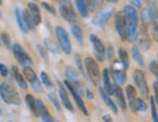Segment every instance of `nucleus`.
<instances>
[{
    "label": "nucleus",
    "instance_id": "obj_38",
    "mask_svg": "<svg viewBox=\"0 0 158 122\" xmlns=\"http://www.w3.org/2000/svg\"><path fill=\"white\" fill-rule=\"evenodd\" d=\"M49 99L51 100L52 103L54 105V107L56 108L57 111H60V105H59V101L57 99V97L56 96V94L54 93H50L49 94Z\"/></svg>",
    "mask_w": 158,
    "mask_h": 122
},
{
    "label": "nucleus",
    "instance_id": "obj_8",
    "mask_svg": "<svg viewBox=\"0 0 158 122\" xmlns=\"http://www.w3.org/2000/svg\"><path fill=\"white\" fill-rule=\"evenodd\" d=\"M112 76L116 84H123L126 81L127 76L124 67L118 60L114 61V63L112 67Z\"/></svg>",
    "mask_w": 158,
    "mask_h": 122
},
{
    "label": "nucleus",
    "instance_id": "obj_3",
    "mask_svg": "<svg viewBox=\"0 0 158 122\" xmlns=\"http://www.w3.org/2000/svg\"><path fill=\"white\" fill-rule=\"evenodd\" d=\"M59 2V12L62 18L66 22L71 24H78L79 19L77 14L74 10V6L70 0H58Z\"/></svg>",
    "mask_w": 158,
    "mask_h": 122
},
{
    "label": "nucleus",
    "instance_id": "obj_22",
    "mask_svg": "<svg viewBox=\"0 0 158 122\" xmlns=\"http://www.w3.org/2000/svg\"><path fill=\"white\" fill-rule=\"evenodd\" d=\"M12 73H13L14 78L16 79L19 86L22 88V89H26V88H27V83H26L25 79H23V77L22 76V74L19 73V71L17 66H13L12 67Z\"/></svg>",
    "mask_w": 158,
    "mask_h": 122
},
{
    "label": "nucleus",
    "instance_id": "obj_4",
    "mask_svg": "<svg viewBox=\"0 0 158 122\" xmlns=\"http://www.w3.org/2000/svg\"><path fill=\"white\" fill-rule=\"evenodd\" d=\"M85 65L86 72L90 79L92 80V83L95 85H98L100 81V70L97 62L91 57H86L85 59Z\"/></svg>",
    "mask_w": 158,
    "mask_h": 122
},
{
    "label": "nucleus",
    "instance_id": "obj_19",
    "mask_svg": "<svg viewBox=\"0 0 158 122\" xmlns=\"http://www.w3.org/2000/svg\"><path fill=\"white\" fill-rule=\"evenodd\" d=\"M141 18L142 22L145 26H148L149 24H152L155 22V18L154 15L150 8H143L141 12Z\"/></svg>",
    "mask_w": 158,
    "mask_h": 122
},
{
    "label": "nucleus",
    "instance_id": "obj_39",
    "mask_svg": "<svg viewBox=\"0 0 158 122\" xmlns=\"http://www.w3.org/2000/svg\"><path fill=\"white\" fill-rule=\"evenodd\" d=\"M149 70H150V72L152 73V75H154V76L158 79V62H156V61H152V62H150Z\"/></svg>",
    "mask_w": 158,
    "mask_h": 122
},
{
    "label": "nucleus",
    "instance_id": "obj_36",
    "mask_svg": "<svg viewBox=\"0 0 158 122\" xmlns=\"http://www.w3.org/2000/svg\"><path fill=\"white\" fill-rule=\"evenodd\" d=\"M41 79H42L43 83H44L47 87L51 88V87L52 86V81H51L49 76H48V75H47L45 72H42V73H41Z\"/></svg>",
    "mask_w": 158,
    "mask_h": 122
},
{
    "label": "nucleus",
    "instance_id": "obj_51",
    "mask_svg": "<svg viewBox=\"0 0 158 122\" xmlns=\"http://www.w3.org/2000/svg\"><path fill=\"white\" fill-rule=\"evenodd\" d=\"M107 1L110 2V3H118V0H107Z\"/></svg>",
    "mask_w": 158,
    "mask_h": 122
},
{
    "label": "nucleus",
    "instance_id": "obj_33",
    "mask_svg": "<svg viewBox=\"0 0 158 122\" xmlns=\"http://www.w3.org/2000/svg\"><path fill=\"white\" fill-rule=\"evenodd\" d=\"M44 45H45V47H46V49L47 50H49L50 51H52V52H54V53H58V47H57V46L54 44L52 41H51L50 39H45V41H44Z\"/></svg>",
    "mask_w": 158,
    "mask_h": 122
},
{
    "label": "nucleus",
    "instance_id": "obj_6",
    "mask_svg": "<svg viewBox=\"0 0 158 122\" xmlns=\"http://www.w3.org/2000/svg\"><path fill=\"white\" fill-rule=\"evenodd\" d=\"M133 78H134V81H135L137 87H138L141 95L143 97L148 98V83H147L146 77H145V74L143 73V71L137 69L133 73Z\"/></svg>",
    "mask_w": 158,
    "mask_h": 122
},
{
    "label": "nucleus",
    "instance_id": "obj_16",
    "mask_svg": "<svg viewBox=\"0 0 158 122\" xmlns=\"http://www.w3.org/2000/svg\"><path fill=\"white\" fill-rule=\"evenodd\" d=\"M113 94H114L116 101H118V103L119 107L121 108V110L123 112H125L127 108V104H126V101L124 98V94H123L121 87L118 84L113 85Z\"/></svg>",
    "mask_w": 158,
    "mask_h": 122
},
{
    "label": "nucleus",
    "instance_id": "obj_26",
    "mask_svg": "<svg viewBox=\"0 0 158 122\" xmlns=\"http://www.w3.org/2000/svg\"><path fill=\"white\" fill-rule=\"evenodd\" d=\"M103 83H104V89L109 94H113V85L111 83V79H110V73L108 69L103 70Z\"/></svg>",
    "mask_w": 158,
    "mask_h": 122
},
{
    "label": "nucleus",
    "instance_id": "obj_52",
    "mask_svg": "<svg viewBox=\"0 0 158 122\" xmlns=\"http://www.w3.org/2000/svg\"><path fill=\"white\" fill-rule=\"evenodd\" d=\"M2 4V0H0V5H1Z\"/></svg>",
    "mask_w": 158,
    "mask_h": 122
},
{
    "label": "nucleus",
    "instance_id": "obj_48",
    "mask_svg": "<svg viewBox=\"0 0 158 122\" xmlns=\"http://www.w3.org/2000/svg\"><path fill=\"white\" fill-rule=\"evenodd\" d=\"M107 54H108V58L111 59L112 56H113V54H114V49L112 47H109V49L107 51Z\"/></svg>",
    "mask_w": 158,
    "mask_h": 122
},
{
    "label": "nucleus",
    "instance_id": "obj_43",
    "mask_svg": "<svg viewBox=\"0 0 158 122\" xmlns=\"http://www.w3.org/2000/svg\"><path fill=\"white\" fill-rule=\"evenodd\" d=\"M152 38L158 42V23L153 22L152 26Z\"/></svg>",
    "mask_w": 158,
    "mask_h": 122
},
{
    "label": "nucleus",
    "instance_id": "obj_20",
    "mask_svg": "<svg viewBox=\"0 0 158 122\" xmlns=\"http://www.w3.org/2000/svg\"><path fill=\"white\" fill-rule=\"evenodd\" d=\"M27 6H28V11L33 18V22L35 23V26L40 24L41 20H42V18H41V13H40L39 7L33 2H29Z\"/></svg>",
    "mask_w": 158,
    "mask_h": 122
},
{
    "label": "nucleus",
    "instance_id": "obj_50",
    "mask_svg": "<svg viewBox=\"0 0 158 122\" xmlns=\"http://www.w3.org/2000/svg\"><path fill=\"white\" fill-rule=\"evenodd\" d=\"M86 97L88 98V99H92L93 98V94H92V92L89 90V89H87L86 90Z\"/></svg>",
    "mask_w": 158,
    "mask_h": 122
},
{
    "label": "nucleus",
    "instance_id": "obj_21",
    "mask_svg": "<svg viewBox=\"0 0 158 122\" xmlns=\"http://www.w3.org/2000/svg\"><path fill=\"white\" fill-rule=\"evenodd\" d=\"M99 92H100V95H101V97L103 99V101L105 102V104L111 108L112 112L114 113H118V108H116V105L114 102L112 100V98L110 97V95L105 91L104 88H99Z\"/></svg>",
    "mask_w": 158,
    "mask_h": 122
},
{
    "label": "nucleus",
    "instance_id": "obj_37",
    "mask_svg": "<svg viewBox=\"0 0 158 122\" xmlns=\"http://www.w3.org/2000/svg\"><path fill=\"white\" fill-rule=\"evenodd\" d=\"M30 84H31L32 88L35 91H37V92H42L43 91V86H42V84H41V81L39 80L38 78L34 80L33 83H31Z\"/></svg>",
    "mask_w": 158,
    "mask_h": 122
},
{
    "label": "nucleus",
    "instance_id": "obj_46",
    "mask_svg": "<svg viewBox=\"0 0 158 122\" xmlns=\"http://www.w3.org/2000/svg\"><path fill=\"white\" fill-rule=\"evenodd\" d=\"M129 2L136 8H141L143 6V0H129Z\"/></svg>",
    "mask_w": 158,
    "mask_h": 122
},
{
    "label": "nucleus",
    "instance_id": "obj_49",
    "mask_svg": "<svg viewBox=\"0 0 158 122\" xmlns=\"http://www.w3.org/2000/svg\"><path fill=\"white\" fill-rule=\"evenodd\" d=\"M103 122H113V119L111 117V115H109V114H106L103 116Z\"/></svg>",
    "mask_w": 158,
    "mask_h": 122
},
{
    "label": "nucleus",
    "instance_id": "obj_7",
    "mask_svg": "<svg viewBox=\"0 0 158 122\" xmlns=\"http://www.w3.org/2000/svg\"><path fill=\"white\" fill-rule=\"evenodd\" d=\"M13 52H14V55H15L17 61L20 65H23V67L32 65V59L30 58V56L28 55V54H27V52L24 51V49L22 45H19V44L14 45L13 46Z\"/></svg>",
    "mask_w": 158,
    "mask_h": 122
},
{
    "label": "nucleus",
    "instance_id": "obj_28",
    "mask_svg": "<svg viewBox=\"0 0 158 122\" xmlns=\"http://www.w3.org/2000/svg\"><path fill=\"white\" fill-rule=\"evenodd\" d=\"M131 53H132V56L134 58V60L136 61V63L140 65L141 67H143L145 66V61H143V55L140 51V49L137 46H134L132 47V50H131Z\"/></svg>",
    "mask_w": 158,
    "mask_h": 122
},
{
    "label": "nucleus",
    "instance_id": "obj_2",
    "mask_svg": "<svg viewBox=\"0 0 158 122\" xmlns=\"http://www.w3.org/2000/svg\"><path fill=\"white\" fill-rule=\"evenodd\" d=\"M0 96L6 104L9 105H19L22 101L15 87L7 83H2L0 84Z\"/></svg>",
    "mask_w": 158,
    "mask_h": 122
},
{
    "label": "nucleus",
    "instance_id": "obj_5",
    "mask_svg": "<svg viewBox=\"0 0 158 122\" xmlns=\"http://www.w3.org/2000/svg\"><path fill=\"white\" fill-rule=\"evenodd\" d=\"M56 37L58 40V43L60 46V49L64 51L66 54H70L72 51V47H71V42L66 30L61 26H56Z\"/></svg>",
    "mask_w": 158,
    "mask_h": 122
},
{
    "label": "nucleus",
    "instance_id": "obj_44",
    "mask_svg": "<svg viewBox=\"0 0 158 122\" xmlns=\"http://www.w3.org/2000/svg\"><path fill=\"white\" fill-rule=\"evenodd\" d=\"M8 68H7L4 64H1L0 63V75H1L2 77H7L8 76Z\"/></svg>",
    "mask_w": 158,
    "mask_h": 122
},
{
    "label": "nucleus",
    "instance_id": "obj_45",
    "mask_svg": "<svg viewBox=\"0 0 158 122\" xmlns=\"http://www.w3.org/2000/svg\"><path fill=\"white\" fill-rule=\"evenodd\" d=\"M37 47H38V51H39V52L41 54V56H42L45 60H48V53H47V51L45 50V47H41V46H38Z\"/></svg>",
    "mask_w": 158,
    "mask_h": 122
},
{
    "label": "nucleus",
    "instance_id": "obj_14",
    "mask_svg": "<svg viewBox=\"0 0 158 122\" xmlns=\"http://www.w3.org/2000/svg\"><path fill=\"white\" fill-rule=\"evenodd\" d=\"M137 39H138L139 42V47L140 49L143 51H147L152 45V41L148 34L147 28L145 25H143L140 29V32H138V35H137Z\"/></svg>",
    "mask_w": 158,
    "mask_h": 122
},
{
    "label": "nucleus",
    "instance_id": "obj_41",
    "mask_svg": "<svg viewBox=\"0 0 158 122\" xmlns=\"http://www.w3.org/2000/svg\"><path fill=\"white\" fill-rule=\"evenodd\" d=\"M98 0H86V4H87V8L89 11H94L96 9L98 4Z\"/></svg>",
    "mask_w": 158,
    "mask_h": 122
},
{
    "label": "nucleus",
    "instance_id": "obj_54",
    "mask_svg": "<svg viewBox=\"0 0 158 122\" xmlns=\"http://www.w3.org/2000/svg\"><path fill=\"white\" fill-rule=\"evenodd\" d=\"M56 122H58V121H56Z\"/></svg>",
    "mask_w": 158,
    "mask_h": 122
},
{
    "label": "nucleus",
    "instance_id": "obj_12",
    "mask_svg": "<svg viewBox=\"0 0 158 122\" xmlns=\"http://www.w3.org/2000/svg\"><path fill=\"white\" fill-rule=\"evenodd\" d=\"M65 74L68 78V80L73 84V86L75 87V89L77 90V92L81 95L82 94V88L81 87V83H80V79H79V75L77 73V71L74 69L72 66H67L65 69Z\"/></svg>",
    "mask_w": 158,
    "mask_h": 122
},
{
    "label": "nucleus",
    "instance_id": "obj_53",
    "mask_svg": "<svg viewBox=\"0 0 158 122\" xmlns=\"http://www.w3.org/2000/svg\"><path fill=\"white\" fill-rule=\"evenodd\" d=\"M1 113H2V112H1V110H0V114H1Z\"/></svg>",
    "mask_w": 158,
    "mask_h": 122
},
{
    "label": "nucleus",
    "instance_id": "obj_18",
    "mask_svg": "<svg viewBox=\"0 0 158 122\" xmlns=\"http://www.w3.org/2000/svg\"><path fill=\"white\" fill-rule=\"evenodd\" d=\"M126 95H127V100H128V105L130 110L133 112H136L135 110V102L137 99V91L133 85H127L126 86Z\"/></svg>",
    "mask_w": 158,
    "mask_h": 122
},
{
    "label": "nucleus",
    "instance_id": "obj_9",
    "mask_svg": "<svg viewBox=\"0 0 158 122\" xmlns=\"http://www.w3.org/2000/svg\"><path fill=\"white\" fill-rule=\"evenodd\" d=\"M89 39H90V42L92 43L96 58L99 61H104L106 58V47L104 44L97 36L93 35V34L89 36Z\"/></svg>",
    "mask_w": 158,
    "mask_h": 122
},
{
    "label": "nucleus",
    "instance_id": "obj_11",
    "mask_svg": "<svg viewBox=\"0 0 158 122\" xmlns=\"http://www.w3.org/2000/svg\"><path fill=\"white\" fill-rule=\"evenodd\" d=\"M113 8L112 7H108V8L104 9L103 11H101L100 13H98L97 15L94 17V18L92 19V23L95 26H98V27H103L108 20L110 19V18L112 17L113 15Z\"/></svg>",
    "mask_w": 158,
    "mask_h": 122
},
{
    "label": "nucleus",
    "instance_id": "obj_40",
    "mask_svg": "<svg viewBox=\"0 0 158 122\" xmlns=\"http://www.w3.org/2000/svg\"><path fill=\"white\" fill-rule=\"evenodd\" d=\"M74 60H75V63H76V65L78 66L79 68V71L81 73H82L85 75V71H84V68H82V63H81V59L80 57L79 54H75V56H74Z\"/></svg>",
    "mask_w": 158,
    "mask_h": 122
},
{
    "label": "nucleus",
    "instance_id": "obj_31",
    "mask_svg": "<svg viewBox=\"0 0 158 122\" xmlns=\"http://www.w3.org/2000/svg\"><path fill=\"white\" fill-rule=\"evenodd\" d=\"M23 18H24V22L25 23L27 24L29 29H32L34 26H35V23L33 22V18L30 15V13L28 11V9H25L23 11Z\"/></svg>",
    "mask_w": 158,
    "mask_h": 122
},
{
    "label": "nucleus",
    "instance_id": "obj_15",
    "mask_svg": "<svg viewBox=\"0 0 158 122\" xmlns=\"http://www.w3.org/2000/svg\"><path fill=\"white\" fill-rule=\"evenodd\" d=\"M57 84H58V91H59V96H60L61 102H62V104L64 105V107L67 108V110L73 112L74 108H73V105L71 103L69 97H68L67 90H66L65 86L62 83H61L60 81H58V80H57Z\"/></svg>",
    "mask_w": 158,
    "mask_h": 122
},
{
    "label": "nucleus",
    "instance_id": "obj_1",
    "mask_svg": "<svg viewBox=\"0 0 158 122\" xmlns=\"http://www.w3.org/2000/svg\"><path fill=\"white\" fill-rule=\"evenodd\" d=\"M122 14L124 15L127 24V39L129 42H134L138 35V15L137 11L132 6H125Z\"/></svg>",
    "mask_w": 158,
    "mask_h": 122
},
{
    "label": "nucleus",
    "instance_id": "obj_25",
    "mask_svg": "<svg viewBox=\"0 0 158 122\" xmlns=\"http://www.w3.org/2000/svg\"><path fill=\"white\" fill-rule=\"evenodd\" d=\"M25 102L28 108H30V111L34 113V115L39 116V112H38V108H37V100L34 98L31 94H26L25 96Z\"/></svg>",
    "mask_w": 158,
    "mask_h": 122
},
{
    "label": "nucleus",
    "instance_id": "obj_34",
    "mask_svg": "<svg viewBox=\"0 0 158 122\" xmlns=\"http://www.w3.org/2000/svg\"><path fill=\"white\" fill-rule=\"evenodd\" d=\"M150 107H152V117L153 122H158V113L155 106V101L153 97H150Z\"/></svg>",
    "mask_w": 158,
    "mask_h": 122
},
{
    "label": "nucleus",
    "instance_id": "obj_29",
    "mask_svg": "<svg viewBox=\"0 0 158 122\" xmlns=\"http://www.w3.org/2000/svg\"><path fill=\"white\" fill-rule=\"evenodd\" d=\"M23 75H24V78L28 80L30 83H33V81L37 79L36 73L31 68V66H26L23 68Z\"/></svg>",
    "mask_w": 158,
    "mask_h": 122
},
{
    "label": "nucleus",
    "instance_id": "obj_24",
    "mask_svg": "<svg viewBox=\"0 0 158 122\" xmlns=\"http://www.w3.org/2000/svg\"><path fill=\"white\" fill-rule=\"evenodd\" d=\"M16 18H17V22L19 24V27L20 28L23 33H28L29 31V28L27 24L25 23L24 22V18H23V12L20 11L19 8L16 9Z\"/></svg>",
    "mask_w": 158,
    "mask_h": 122
},
{
    "label": "nucleus",
    "instance_id": "obj_23",
    "mask_svg": "<svg viewBox=\"0 0 158 122\" xmlns=\"http://www.w3.org/2000/svg\"><path fill=\"white\" fill-rule=\"evenodd\" d=\"M75 3H76L77 9L80 13V15L82 18H88L89 16V10L87 8V4H86V0H75Z\"/></svg>",
    "mask_w": 158,
    "mask_h": 122
},
{
    "label": "nucleus",
    "instance_id": "obj_17",
    "mask_svg": "<svg viewBox=\"0 0 158 122\" xmlns=\"http://www.w3.org/2000/svg\"><path fill=\"white\" fill-rule=\"evenodd\" d=\"M37 108H38L39 116L42 117L43 122H56V120L52 118L49 111H48L46 105L41 100H37Z\"/></svg>",
    "mask_w": 158,
    "mask_h": 122
},
{
    "label": "nucleus",
    "instance_id": "obj_30",
    "mask_svg": "<svg viewBox=\"0 0 158 122\" xmlns=\"http://www.w3.org/2000/svg\"><path fill=\"white\" fill-rule=\"evenodd\" d=\"M118 54H119V58H120V63L122 64L123 67H124V69H127L129 67V58H128L127 51L123 49V47H120L118 50Z\"/></svg>",
    "mask_w": 158,
    "mask_h": 122
},
{
    "label": "nucleus",
    "instance_id": "obj_32",
    "mask_svg": "<svg viewBox=\"0 0 158 122\" xmlns=\"http://www.w3.org/2000/svg\"><path fill=\"white\" fill-rule=\"evenodd\" d=\"M135 110L138 111V112H146L148 110L147 104L142 99L137 98L136 102H135Z\"/></svg>",
    "mask_w": 158,
    "mask_h": 122
},
{
    "label": "nucleus",
    "instance_id": "obj_35",
    "mask_svg": "<svg viewBox=\"0 0 158 122\" xmlns=\"http://www.w3.org/2000/svg\"><path fill=\"white\" fill-rule=\"evenodd\" d=\"M0 38H1L3 44L5 45V47L7 49H12V42H11V38L10 36L7 34L6 32H2L1 35H0Z\"/></svg>",
    "mask_w": 158,
    "mask_h": 122
},
{
    "label": "nucleus",
    "instance_id": "obj_13",
    "mask_svg": "<svg viewBox=\"0 0 158 122\" xmlns=\"http://www.w3.org/2000/svg\"><path fill=\"white\" fill-rule=\"evenodd\" d=\"M64 84H65V86L68 88V90L70 91V93L72 94V96H73V98L75 99V102H76V104H77V106L79 107V108L82 112V113L85 114V115H87V114H88L87 108H86V107H85V103H84V101H82V99L81 98V95L77 92L76 89H75V87L73 86V84H72L68 79H66V80L64 81Z\"/></svg>",
    "mask_w": 158,
    "mask_h": 122
},
{
    "label": "nucleus",
    "instance_id": "obj_47",
    "mask_svg": "<svg viewBox=\"0 0 158 122\" xmlns=\"http://www.w3.org/2000/svg\"><path fill=\"white\" fill-rule=\"evenodd\" d=\"M153 89H154V94H155V101H156V103L158 104V79L154 81Z\"/></svg>",
    "mask_w": 158,
    "mask_h": 122
},
{
    "label": "nucleus",
    "instance_id": "obj_10",
    "mask_svg": "<svg viewBox=\"0 0 158 122\" xmlns=\"http://www.w3.org/2000/svg\"><path fill=\"white\" fill-rule=\"evenodd\" d=\"M114 25L116 32L122 41H125L127 39V24L125 17L122 13H118L114 17Z\"/></svg>",
    "mask_w": 158,
    "mask_h": 122
},
{
    "label": "nucleus",
    "instance_id": "obj_27",
    "mask_svg": "<svg viewBox=\"0 0 158 122\" xmlns=\"http://www.w3.org/2000/svg\"><path fill=\"white\" fill-rule=\"evenodd\" d=\"M71 30H72V33H73V35L77 42L80 45L84 44V33H82V30L81 27L78 24H72Z\"/></svg>",
    "mask_w": 158,
    "mask_h": 122
},
{
    "label": "nucleus",
    "instance_id": "obj_42",
    "mask_svg": "<svg viewBox=\"0 0 158 122\" xmlns=\"http://www.w3.org/2000/svg\"><path fill=\"white\" fill-rule=\"evenodd\" d=\"M42 6L44 7V9H46V11H48L50 14H52V15H53V16H56V9H54V8H53V6H52L51 4L47 3V2H43V3H42Z\"/></svg>",
    "mask_w": 158,
    "mask_h": 122
}]
</instances>
